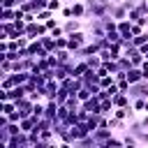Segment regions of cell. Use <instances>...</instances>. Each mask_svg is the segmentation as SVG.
<instances>
[{
    "instance_id": "cell-1",
    "label": "cell",
    "mask_w": 148,
    "mask_h": 148,
    "mask_svg": "<svg viewBox=\"0 0 148 148\" xmlns=\"http://www.w3.org/2000/svg\"><path fill=\"white\" fill-rule=\"evenodd\" d=\"M88 42H90V35H88L83 28H81V30H74V32L67 35V49H69L72 53H76V51H79L81 46H86Z\"/></svg>"
},
{
    "instance_id": "cell-2",
    "label": "cell",
    "mask_w": 148,
    "mask_h": 148,
    "mask_svg": "<svg viewBox=\"0 0 148 148\" xmlns=\"http://www.w3.org/2000/svg\"><path fill=\"white\" fill-rule=\"evenodd\" d=\"M69 5H72V16L83 21V18H86V14H88V7H86V2H81V0H72Z\"/></svg>"
},
{
    "instance_id": "cell-3",
    "label": "cell",
    "mask_w": 148,
    "mask_h": 148,
    "mask_svg": "<svg viewBox=\"0 0 148 148\" xmlns=\"http://www.w3.org/2000/svg\"><path fill=\"white\" fill-rule=\"evenodd\" d=\"M42 88H44V99H53V97H56V92H58V88H60V81L49 79Z\"/></svg>"
},
{
    "instance_id": "cell-4",
    "label": "cell",
    "mask_w": 148,
    "mask_h": 148,
    "mask_svg": "<svg viewBox=\"0 0 148 148\" xmlns=\"http://www.w3.org/2000/svg\"><path fill=\"white\" fill-rule=\"evenodd\" d=\"M83 28V21L81 18H65L62 21V30H65V35H69V32H74V30H81Z\"/></svg>"
},
{
    "instance_id": "cell-5",
    "label": "cell",
    "mask_w": 148,
    "mask_h": 148,
    "mask_svg": "<svg viewBox=\"0 0 148 148\" xmlns=\"http://www.w3.org/2000/svg\"><path fill=\"white\" fill-rule=\"evenodd\" d=\"M125 79H127V83H130V86H134V83H139V81H143V74H141V67H130V69L125 72Z\"/></svg>"
},
{
    "instance_id": "cell-6",
    "label": "cell",
    "mask_w": 148,
    "mask_h": 148,
    "mask_svg": "<svg viewBox=\"0 0 148 148\" xmlns=\"http://www.w3.org/2000/svg\"><path fill=\"white\" fill-rule=\"evenodd\" d=\"M81 106H83L88 113H99V97H97V95H90L86 102H81Z\"/></svg>"
},
{
    "instance_id": "cell-7",
    "label": "cell",
    "mask_w": 148,
    "mask_h": 148,
    "mask_svg": "<svg viewBox=\"0 0 148 148\" xmlns=\"http://www.w3.org/2000/svg\"><path fill=\"white\" fill-rule=\"evenodd\" d=\"M58 102L56 99H46V106H44V118H49V120H56V116H58Z\"/></svg>"
},
{
    "instance_id": "cell-8",
    "label": "cell",
    "mask_w": 148,
    "mask_h": 148,
    "mask_svg": "<svg viewBox=\"0 0 148 148\" xmlns=\"http://www.w3.org/2000/svg\"><path fill=\"white\" fill-rule=\"evenodd\" d=\"M53 53H56V58H58V65H65V62H69V60L74 58V53H72L69 49H56Z\"/></svg>"
},
{
    "instance_id": "cell-9",
    "label": "cell",
    "mask_w": 148,
    "mask_h": 148,
    "mask_svg": "<svg viewBox=\"0 0 148 148\" xmlns=\"http://www.w3.org/2000/svg\"><path fill=\"white\" fill-rule=\"evenodd\" d=\"M111 102H113L116 109H118V106H127V104H132V99H130L127 92H116V95L111 97Z\"/></svg>"
},
{
    "instance_id": "cell-10",
    "label": "cell",
    "mask_w": 148,
    "mask_h": 148,
    "mask_svg": "<svg viewBox=\"0 0 148 148\" xmlns=\"http://www.w3.org/2000/svg\"><path fill=\"white\" fill-rule=\"evenodd\" d=\"M16 109L21 111V116H30V113H32V99H28V97L18 99V102H16Z\"/></svg>"
},
{
    "instance_id": "cell-11",
    "label": "cell",
    "mask_w": 148,
    "mask_h": 148,
    "mask_svg": "<svg viewBox=\"0 0 148 148\" xmlns=\"http://www.w3.org/2000/svg\"><path fill=\"white\" fill-rule=\"evenodd\" d=\"M86 69H88V62H86L83 58H76V60H74V69H72V76H83Z\"/></svg>"
},
{
    "instance_id": "cell-12",
    "label": "cell",
    "mask_w": 148,
    "mask_h": 148,
    "mask_svg": "<svg viewBox=\"0 0 148 148\" xmlns=\"http://www.w3.org/2000/svg\"><path fill=\"white\" fill-rule=\"evenodd\" d=\"M16 18V7H2L0 9V21H14Z\"/></svg>"
},
{
    "instance_id": "cell-13",
    "label": "cell",
    "mask_w": 148,
    "mask_h": 148,
    "mask_svg": "<svg viewBox=\"0 0 148 148\" xmlns=\"http://www.w3.org/2000/svg\"><path fill=\"white\" fill-rule=\"evenodd\" d=\"M35 123H37V120H35L32 116H23V118L18 120V125H21V130H23V132H30V130L35 127Z\"/></svg>"
},
{
    "instance_id": "cell-14",
    "label": "cell",
    "mask_w": 148,
    "mask_h": 148,
    "mask_svg": "<svg viewBox=\"0 0 148 148\" xmlns=\"http://www.w3.org/2000/svg\"><path fill=\"white\" fill-rule=\"evenodd\" d=\"M65 106H67L69 111H76V109L81 106V99H79L76 95H67V99H65Z\"/></svg>"
},
{
    "instance_id": "cell-15",
    "label": "cell",
    "mask_w": 148,
    "mask_h": 148,
    "mask_svg": "<svg viewBox=\"0 0 148 148\" xmlns=\"http://www.w3.org/2000/svg\"><path fill=\"white\" fill-rule=\"evenodd\" d=\"M83 60H86V62H88V67H92V69H97V67L102 65V58H99V53H92V56H86Z\"/></svg>"
},
{
    "instance_id": "cell-16",
    "label": "cell",
    "mask_w": 148,
    "mask_h": 148,
    "mask_svg": "<svg viewBox=\"0 0 148 148\" xmlns=\"http://www.w3.org/2000/svg\"><path fill=\"white\" fill-rule=\"evenodd\" d=\"M120 39H123V35L118 32V28L106 30V42H109V44H116V42H120Z\"/></svg>"
},
{
    "instance_id": "cell-17",
    "label": "cell",
    "mask_w": 148,
    "mask_h": 148,
    "mask_svg": "<svg viewBox=\"0 0 148 148\" xmlns=\"http://www.w3.org/2000/svg\"><path fill=\"white\" fill-rule=\"evenodd\" d=\"M116 65H118V69H120V72H127V69L132 67V62H130V58H127L125 53H123V56L116 60Z\"/></svg>"
},
{
    "instance_id": "cell-18",
    "label": "cell",
    "mask_w": 148,
    "mask_h": 148,
    "mask_svg": "<svg viewBox=\"0 0 148 148\" xmlns=\"http://www.w3.org/2000/svg\"><path fill=\"white\" fill-rule=\"evenodd\" d=\"M35 16H37V21H39V23H44V21H49V18L53 16V12H51L49 7H44V9H39V12L35 14Z\"/></svg>"
},
{
    "instance_id": "cell-19",
    "label": "cell",
    "mask_w": 148,
    "mask_h": 148,
    "mask_svg": "<svg viewBox=\"0 0 148 148\" xmlns=\"http://www.w3.org/2000/svg\"><path fill=\"white\" fill-rule=\"evenodd\" d=\"M104 148H123V139H118V136H109V139L104 141Z\"/></svg>"
},
{
    "instance_id": "cell-20",
    "label": "cell",
    "mask_w": 148,
    "mask_h": 148,
    "mask_svg": "<svg viewBox=\"0 0 148 148\" xmlns=\"http://www.w3.org/2000/svg\"><path fill=\"white\" fill-rule=\"evenodd\" d=\"M90 95H95V92H92V90H90L88 86H81V88H79V92H76V97H79L81 102H86V99H88Z\"/></svg>"
},
{
    "instance_id": "cell-21",
    "label": "cell",
    "mask_w": 148,
    "mask_h": 148,
    "mask_svg": "<svg viewBox=\"0 0 148 148\" xmlns=\"http://www.w3.org/2000/svg\"><path fill=\"white\" fill-rule=\"evenodd\" d=\"M120 139H123V146H139V139H136L132 132H130V134H123Z\"/></svg>"
},
{
    "instance_id": "cell-22",
    "label": "cell",
    "mask_w": 148,
    "mask_h": 148,
    "mask_svg": "<svg viewBox=\"0 0 148 148\" xmlns=\"http://www.w3.org/2000/svg\"><path fill=\"white\" fill-rule=\"evenodd\" d=\"M5 130H7V134H9V136H14V134H18V132H23L18 123H7V127H5Z\"/></svg>"
},
{
    "instance_id": "cell-23",
    "label": "cell",
    "mask_w": 148,
    "mask_h": 148,
    "mask_svg": "<svg viewBox=\"0 0 148 148\" xmlns=\"http://www.w3.org/2000/svg\"><path fill=\"white\" fill-rule=\"evenodd\" d=\"M46 7L56 14V12H60V7H62V0H46Z\"/></svg>"
},
{
    "instance_id": "cell-24",
    "label": "cell",
    "mask_w": 148,
    "mask_h": 148,
    "mask_svg": "<svg viewBox=\"0 0 148 148\" xmlns=\"http://www.w3.org/2000/svg\"><path fill=\"white\" fill-rule=\"evenodd\" d=\"M44 7H46V0H30V9H32L35 14H37L39 9H44Z\"/></svg>"
},
{
    "instance_id": "cell-25",
    "label": "cell",
    "mask_w": 148,
    "mask_h": 148,
    "mask_svg": "<svg viewBox=\"0 0 148 148\" xmlns=\"http://www.w3.org/2000/svg\"><path fill=\"white\" fill-rule=\"evenodd\" d=\"M60 16H62V21L65 18H72V5H62L60 7Z\"/></svg>"
},
{
    "instance_id": "cell-26",
    "label": "cell",
    "mask_w": 148,
    "mask_h": 148,
    "mask_svg": "<svg viewBox=\"0 0 148 148\" xmlns=\"http://www.w3.org/2000/svg\"><path fill=\"white\" fill-rule=\"evenodd\" d=\"M44 25H46V28H49V32H51V30H53L56 25H60V21H58V18H56V14H53V16L49 18V21H44Z\"/></svg>"
},
{
    "instance_id": "cell-27",
    "label": "cell",
    "mask_w": 148,
    "mask_h": 148,
    "mask_svg": "<svg viewBox=\"0 0 148 148\" xmlns=\"http://www.w3.org/2000/svg\"><path fill=\"white\" fill-rule=\"evenodd\" d=\"M148 28H143L141 23H132V37H136V35H141V32H146Z\"/></svg>"
},
{
    "instance_id": "cell-28",
    "label": "cell",
    "mask_w": 148,
    "mask_h": 148,
    "mask_svg": "<svg viewBox=\"0 0 148 148\" xmlns=\"http://www.w3.org/2000/svg\"><path fill=\"white\" fill-rule=\"evenodd\" d=\"M56 49H67V35L56 37Z\"/></svg>"
},
{
    "instance_id": "cell-29",
    "label": "cell",
    "mask_w": 148,
    "mask_h": 148,
    "mask_svg": "<svg viewBox=\"0 0 148 148\" xmlns=\"http://www.w3.org/2000/svg\"><path fill=\"white\" fill-rule=\"evenodd\" d=\"M7 118H9V123H18L23 116H21V111L16 109V111H12V113H7Z\"/></svg>"
},
{
    "instance_id": "cell-30",
    "label": "cell",
    "mask_w": 148,
    "mask_h": 148,
    "mask_svg": "<svg viewBox=\"0 0 148 148\" xmlns=\"http://www.w3.org/2000/svg\"><path fill=\"white\" fill-rule=\"evenodd\" d=\"M49 35H51V37L56 39V37H62V35H65V30H62V25H56V28H53V30H51Z\"/></svg>"
},
{
    "instance_id": "cell-31",
    "label": "cell",
    "mask_w": 148,
    "mask_h": 148,
    "mask_svg": "<svg viewBox=\"0 0 148 148\" xmlns=\"http://www.w3.org/2000/svg\"><path fill=\"white\" fill-rule=\"evenodd\" d=\"M139 51H141V53H143V58L148 60V44H143V46H139Z\"/></svg>"
},
{
    "instance_id": "cell-32",
    "label": "cell",
    "mask_w": 148,
    "mask_h": 148,
    "mask_svg": "<svg viewBox=\"0 0 148 148\" xmlns=\"http://www.w3.org/2000/svg\"><path fill=\"white\" fill-rule=\"evenodd\" d=\"M141 125L148 130V113H143V118H141Z\"/></svg>"
},
{
    "instance_id": "cell-33",
    "label": "cell",
    "mask_w": 148,
    "mask_h": 148,
    "mask_svg": "<svg viewBox=\"0 0 148 148\" xmlns=\"http://www.w3.org/2000/svg\"><path fill=\"white\" fill-rule=\"evenodd\" d=\"M106 2H120V0H106Z\"/></svg>"
},
{
    "instance_id": "cell-34",
    "label": "cell",
    "mask_w": 148,
    "mask_h": 148,
    "mask_svg": "<svg viewBox=\"0 0 148 148\" xmlns=\"http://www.w3.org/2000/svg\"><path fill=\"white\" fill-rule=\"evenodd\" d=\"M65 2H72V0H65Z\"/></svg>"
},
{
    "instance_id": "cell-35",
    "label": "cell",
    "mask_w": 148,
    "mask_h": 148,
    "mask_svg": "<svg viewBox=\"0 0 148 148\" xmlns=\"http://www.w3.org/2000/svg\"><path fill=\"white\" fill-rule=\"evenodd\" d=\"M81 2H88V0H81Z\"/></svg>"
},
{
    "instance_id": "cell-36",
    "label": "cell",
    "mask_w": 148,
    "mask_h": 148,
    "mask_svg": "<svg viewBox=\"0 0 148 148\" xmlns=\"http://www.w3.org/2000/svg\"><path fill=\"white\" fill-rule=\"evenodd\" d=\"M0 86H2V83H0Z\"/></svg>"
}]
</instances>
